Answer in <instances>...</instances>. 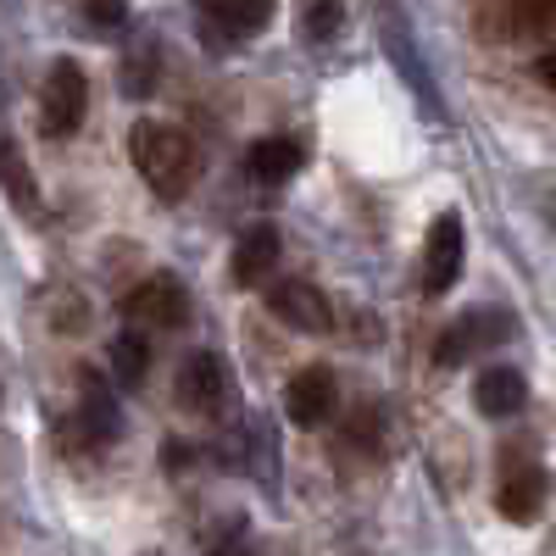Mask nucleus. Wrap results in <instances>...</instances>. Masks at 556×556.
<instances>
[{
    "instance_id": "obj_8",
    "label": "nucleus",
    "mask_w": 556,
    "mask_h": 556,
    "mask_svg": "<svg viewBox=\"0 0 556 556\" xmlns=\"http://www.w3.org/2000/svg\"><path fill=\"white\" fill-rule=\"evenodd\" d=\"M334 401H340V384H334V367H323V362L301 367V374L285 384V412H290V424H301V429L329 424Z\"/></svg>"
},
{
    "instance_id": "obj_2",
    "label": "nucleus",
    "mask_w": 556,
    "mask_h": 556,
    "mask_svg": "<svg viewBox=\"0 0 556 556\" xmlns=\"http://www.w3.org/2000/svg\"><path fill=\"white\" fill-rule=\"evenodd\" d=\"M518 334V317L506 312V306H468L451 329L440 334V345H434V362L440 367H462L473 351H490V345H506Z\"/></svg>"
},
{
    "instance_id": "obj_6",
    "label": "nucleus",
    "mask_w": 556,
    "mask_h": 556,
    "mask_svg": "<svg viewBox=\"0 0 556 556\" xmlns=\"http://www.w3.org/2000/svg\"><path fill=\"white\" fill-rule=\"evenodd\" d=\"M123 312H128V323H139V329H184V317H190V290H184L173 273H151L123 295Z\"/></svg>"
},
{
    "instance_id": "obj_20",
    "label": "nucleus",
    "mask_w": 556,
    "mask_h": 556,
    "mask_svg": "<svg viewBox=\"0 0 556 556\" xmlns=\"http://www.w3.org/2000/svg\"><path fill=\"white\" fill-rule=\"evenodd\" d=\"M151 67H156V51H146V56L134 51V56L123 62V96H151V89H156Z\"/></svg>"
},
{
    "instance_id": "obj_21",
    "label": "nucleus",
    "mask_w": 556,
    "mask_h": 556,
    "mask_svg": "<svg viewBox=\"0 0 556 556\" xmlns=\"http://www.w3.org/2000/svg\"><path fill=\"white\" fill-rule=\"evenodd\" d=\"M534 78H540V84L551 89V96H556V51H545V56L534 62Z\"/></svg>"
},
{
    "instance_id": "obj_22",
    "label": "nucleus",
    "mask_w": 556,
    "mask_h": 556,
    "mask_svg": "<svg viewBox=\"0 0 556 556\" xmlns=\"http://www.w3.org/2000/svg\"><path fill=\"white\" fill-rule=\"evenodd\" d=\"M162 462H167V468H178V462H190V445H178V440H173V445L162 451Z\"/></svg>"
},
{
    "instance_id": "obj_16",
    "label": "nucleus",
    "mask_w": 556,
    "mask_h": 556,
    "mask_svg": "<svg viewBox=\"0 0 556 556\" xmlns=\"http://www.w3.org/2000/svg\"><path fill=\"white\" fill-rule=\"evenodd\" d=\"M112 374H117V384H123V390H139V379L151 374V345L139 340L134 329L112 340Z\"/></svg>"
},
{
    "instance_id": "obj_17",
    "label": "nucleus",
    "mask_w": 556,
    "mask_h": 556,
    "mask_svg": "<svg viewBox=\"0 0 556 556\" xmlns=\"http://www.w3.org/2000/svg\"><path fill=\"white\" fill-rule=\"evenodd\" d=\"M84 424H89V434H96V440H117L123 434V412H117L112 390L96 384V379H89V390H84Z\"/></svg>"
},
{
    "instance_id": "obj_12",
    "label": "nucleus",
    "mask_w": 556,
    "mask_h": 556,
    "mask_svg": "<svg viewBox=\"0 0 556 556\" xmlns=\"http://www.w3.org/2000/svg\"><path fill=\"white\" fill-rule=\"evenodd\" d=\"M473 406L484 417H518L529 406V384L518 367H484V374L473 379Z\"/></svg>"
},
{
    "instance_id": "obj_1",
    "label": "nucleus",
    "mask_w": 556,
    "mask_h": 556,
    "mask_svg": "<svg viewBox=\"0 0 556 556\" xmlns=\"http://www.w3.org/2000/svg\"><path fill=\"white\" fill-rule=\"evenodd\" d=\"M128 156H134L139 178H146L162 201H184L195 190V178H201L195 139L167 128V123H134L128 128Z\"/></svg>"
},
{
    "instance_id": "obj_7",
    "label": "nucleus",
    "mask_w": 556,
    "mask_h": 556,
    "mask_svg": "<svg viewBox=\"0 0 556 556\" xmlns=\"http://www.w3.org/2000/svg\"><path fill=\"white\" fill-rule=\"evenodd\" d=\"M228 362L217 351H195L190 362L178 367V406L195 412V417H223L228 406Z\"/></svg>"
},
{
    "instance_id": "obj_11",
    "label": "nucleus",
    "mask_w": 556,
    "mask_h": 556,
    "mask_svg": "<svg viewBox=\"0 0 556 556\" xmlns=\"http://www.w3.org/2000/svg\"><path fill=\"white\" fill-rule=\"evenodd\" d=\"M278 256H285L278 228L273 223H251L245 235H240V245H235V256H228V273H235L240 290H256V285H267V278H273Z\"/></svg>"
},
{
    "instance_id": "obj_4",
    "label": "nucleus",
    "mask_w": 556,
    "mask_h": 556,
    "mask_svg": "<svg viewBox=\"0 0 556 556\" xmlns=\"http://www.w3.org/2000/svg\"><path fill=\"white\" fill-rule=\"evenodd\" d=\"M84 112H89V78L78 62H51V78H45V101H39V123L51 139H73L84 128Z\"/></svg>"
},
{
    "instance_id": "obj_10",
    "label": "nucleus",
    "mask_w": 556,
    "mask_h": 556,
    "mask_svg": "<svg viewBox=\"0 0 556 556\" xmlns=\"http://www.w3.org/2000/svg\"><path fill=\"white\" fill-rule=\"evenodd\" d=\"M540 34H556V0H501L495 12H484V39L518 45Z\"/></svg>"
},
{
    "instance_id": "obj_19",
    "label": "nucleus",
    "mask_w": 556,
    "mask_h": 556,
    "mask_svg": "<svg viewBox=\"0 0 556 556\" xmlns=\"http://www.w3.org/2000/svg\"><path fill=\"white\" fill-rule=\"evenodd\" d=\"M84 17H89V34H101V39H117L128 28L123 0H84Z\"/></svg>"
},
{
    "instance_id": "obj_9",
    "label": "nucleus",
    "mask_w": 556,
    "mask_h": 556,
    "mask_svg": "<svg viewBox=\"0 0 556 556\" xmlns=\"http://www.w3.org/2000/svg\"><path fill=\"white\" fill-rule=\"evenodd\" d=\"M267 312L285 317L290 329H301V334H329L334 329L329 295H323L317 285H306V278H285V285H273L267 290Z\"/></svg>"
},
{
    "instance_id": "obj_18",
    "label": "nucleus",
    "mask_w": 556,
    "mask_h": 556,
    "mask_svg": "<svg viewBox=\"0 0 556 556\" xmlns=\"http://www.w3.org/2000/svg\"><path fill=\"white\" fill-rule=\"evenodd\" d=\"M340 23H345V0H301V39L306 45L334 39Z\"/></svg>"
},
{
    "instance_id": "obj_3",
    "label": "nucleus",
    "mask_w": 556,
    "mask_h": 556,
    "mask_svg": "<svg viewBox=\"0 0 556 556\" xmlns=\"http://www.w3.org/2000/svg\"><path fill=\"white\" fill-rule=\"evenodd\" d=\"M379 39H384V56L395 62V73L412 84V96L424 101V112L440 123V117H445V106H440V89H434V78H429V62H424V51H417L412 23L401 17V7H395V0H384V7H379Z\"/></svg>"
},
{
    "instance_id": "obj_15",
    "label": "nucleus",
    "mask_w": 556,
    "mask_h": 556,
    "mask_svg": "<svg viewBox=\"0 0 556 556\" xmlns=\"http://www.w3.org/2000/svg\"><path fill=\"white\" fill-rule=\"evenodd\" d=\"M0 190L12 195V206L17 212H39V184H34V173H28V162H23V146L17 139H7L0 134Z\"/></svg>"
},
{
    "instance_id": "obj_14",
    "label": "nucleus",
    "mask_w": 556,
    "mask_h": 556,
    "mask_svg": "<svg viewBox=\"0 0 556 556\" xmlns=\"http://www.w3.org/2000/svg\"><path fill=\"white\" fill-rule=\"evenodd\" d=\"M245 173L256 184H290L301 173V146L295 139H256L245 151Z\"/></svg>"
},
{
    "instance_id": "obj_5",
    "label": "nucleus",
    "mask_w": 556,
    "mask_h": 556,
    "mask_svg": "<svg viewBox=\"0 0 556 556\" xmlns=\"http://www.w3.org/2000/svg\"><path fill=\"white\" fill-rule=\"evenodd\" d=\"M462 262H468V223L462 212H440L424 240V295H451Z\"/></svg>"
},
{
    "instance_id": "obj_13",
    "label": "nucleus",
    "mask_w": 556,
    "mask_h": 556,
    "mask_svg": "<svg viewBox=\"0 0 556 556\" xmlns=\"http://www.w3.org/2000/svg\"><path fill=\"white\" fill-rule=\"evenodd\" d=\"M495 506H501V518H513V523H534L540 506H545V473L540 468H513L495 490Z\"/></svg>"
}]
</instances>
